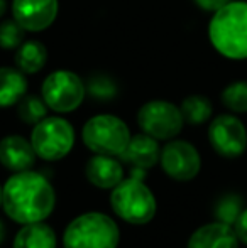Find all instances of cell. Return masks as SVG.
<instances>
[{
  "label": "cell",
  "mask_w": 247,
  "mask_h": 248,
  "mask_svg": "<svg viewBox=\"0 0 247 248\" xmlns=\"http://www.w3.org/2000/svg\"><path fill=\"white\" fill-rule=\"evenodd\" d=\"M14 248H56V233L44 221L27 223L14 238Z\"/></svg>",
  "instance_id": "16"
},
{
  "label": "cell",
  "mask_w": 247,
  "mask_h": 248,
  "mask_svg": "<svg viewBox=\"0 0 247 248\" xmlns=\"http://www.w3.org/2000/svg\"><path fill=\"white\" fill-rule=\"evenodd\" d=\"M146 169L132 167L127 179H122L112 189L110 204L117 216L131 225H146L156 215V198L144 184Z\"/></svg>",
  "instance_id": "3"
},
{
  "label": "cell",
  "mask_w": 247,
  "mask_h": 248,
  "mask_svg": "<svg viewBox=\"0 0 247 248\" xmlns=\"http://www.w3.org/2000/svg\"><path fill=\"white\" fill-rule=\"evenodd\" d=\"M208 140L218 155L235 159L247 149V128L241 118L234 115H218L208 127Z\"/></svg>",
  "instance_id": "9"
},
{
  "label": "cell",
  "mask_w": 247,
  "mask_h": 248,
  "mask_svg": "<svg viewBox=\"0 0 247 248\" xmlns=\"http://www.w3.org/2000/svg\"><path fill=\"white\" fill-rule=\"evenodd\" d=\"M159 164L163 170L175 181H191L198 176L201 167V159L197 147L186 140H169L161 149Z\"/></svg>",
  "instance_id": "10"
},
{
  "label": "cell",
  "mask_w": 247,
  "mask_h": 248,
  "mask_svg": "<svg viewBox=\"0 0 247 248\" xmlns=\"http://www.w3.org/2000/svg\"><path fill=\"white\" fill-rule=\"evenodd\" d=\"M58 12V0H12V16L26 32L46 31L56 20Z\"/></svg>",
  "instance_id": "11"
},
{
  "label": "cell",
  "mask_w": 247,
  "mask_h": 248,
  "mask_svg": "<svg viewBox=\"0 0 247 248\" xmlns=\"http://www.w3.org/2000/svg\"><path fill=\"white\" fill-rule=\"evenodd\" d=\"M5 235H7V230H5V225H3V221H0V243L5 240Z\"/></svg>",
  "instance_id": "28"
},
{
  "label": "cell",
  "mask_w": 247,
  "mask_h": 248,
  "mask_svg": "<svg viewBox=\"0 0 247 248\" xmlns=\"http://www.w3.org/2000/svg\"><path fill=\"white\" fill-rule=\"evenodd\" d=\"M86 93L92 96L93 100L99 101H110L117 96L119 88H117V83L114 81L110 76L107 75H93L92 78L86 81L85 85Z\"/></svg>",
  "instance_id": "22"
},
{
  "label": "cell",
  "mask_w": 247,
  "mask_h": 248,
  "mask_svg": "<svg viewBox=\"0 0 247 248\" xmlns=\"http://www.w3.org/2000/svg\"><path fill=\"white\" fill-rule=\"evenodd\" d=\"M222 103L232 113H247V81H234L222 92Z\"/></svg>",
  "instance_id": "21"
},
{
  "label": "cell",
  "mask_w": 247,
  "mask_h": 248,
  "mask_svg": "<svg viewBox=\"0 0 247 248\" xmlns=\"http://www.w3.org/2000/svg\"><path fill=\"white\" fill-rule=\"evenodd\" d=\"M31 144L36 155L43 160H60L75 145V128L61 117H46L34 125Z\"/></svg>",
  "instance_id": "6"
},
{
  "label": "cell",
  "mask_w": 247,
  "mask_h": 248,
  "mask_svg": "<svg viewBox=\"0 0 247 248\" xmlns=\"http://www.w3.org/2000/svg\"><path fill=\"white\" fill-rule=\"evenodd\" d=\"M208 39L224 58L247 59V2L232 0L214 12L208 24Z\"/></svg>",
  "instance_id": "2"
},
{
  "label": "cell",
  "mask_w": 247,
  "mask_h": 248,
  "mask_svg": "<svg viewBox=\"0 0 247 248\" xmlns=\"http://www.w3.org/2000/svg\"><path fill=\"white\" fill-rule=\"evenodd\" d=\"M186 248H239L234 226L222 221L203 225L190 236Z\"/></svg>",
  "instance_id": "14"
},
{
  "label": "cell",
  "mask_w": 247,
  "mask_h": 248,
  "mask_svg": "<svg viewBox=\"0 0 247 248\" xmlns=\"http://www.w3.org/2000/svg\"><path fill=\"white\" fill-rule=\"evenodd\" d=\"M26 31L16 19H5L0 22V47L14 51L24 43Z\"/></svg>",
  "instance_id": "24"
},
{
  "label": "cell",
  "mask_w": 247,
  "mask_h": 248,
  "mask_svg": "<svg viewBox=\"0 0 247 248\" xmlns=\"http://www.w3.org/2000/svg\"><path fill=\"white\" fill-rule=\"evenodd\" d=\"M7 12V0H0V19L5 16Z\"/></svg>",
  "instance_id": "27"
},
{
  "label": "cell",
  "mask_w": 247,
  "mask_h": 248,
  "mask_svg": "<svg viewBox=\"0 0 247 248\" xmlns=\"http://www.w3.org/2000/svg\"><path fill=\"white\" fill-rule=\"evenodd\" d=\"M48 105L41 96L37 95H24L20 101L17 103V115L19 118L27 125L39 124L43 118L48 117Z\"/></svg>",
  "instance_id": "20"
},
{
  "label": "cell",
  "mask_w": 247,
  "mask_h": 248,
  "mask_svg": "<svg viewBox=\"0 0 247 248\" xmlns=\"http://www.w3.org/2000/svg\"><path fill=\"white\" fill-rule=\"evenodd\" d=\"M14 61L17 69H20L24 75H36L46 66L48 47L37 39L24 41L16 49Z\"/></svg>",
  "instance_id": "18"
},
{
  "label": "cell",
  "mask_w": 247,
  "mask_h": 248,
  "mask_svg": "<svg viewBox=\"0 0 247 248\" xmlns=\"http://www.w3.org/2000/svg\"><path fill=\"white\" fill-rule=\"evenodd\" d=\"M119 242L120 232L117 223L110 216L97 211L76 216L63 235L65 248H117Z\"/></svg>",
  "instance_id": "4"
},
{
  "label": "cell",
  "mask_w": 247,
  "mask_h": 248,
  "mask_svg": "<svg viewBox=\"0 0 247 248\" xmlns=\"http://www.w3.org/2000/svg\"><path fill=\"white\" fill-rule=\"evenodd\" d=\"M181 115L185 124L190 125H201L210 120L214 113V105L203 95H190L181 101Z\"/></svg>",
  "instance_id": "19"
},
{
  "label": "cell",
  "mask_w": 247,
  "mask_h": 248,
  "mask_svg": "<svg viewBox=\"0 0 247 248\" xmlns=\"http://www.w3.org/2000/svg\"><path fill=\"white\" fill-rule=\"evenodd\" d=\"M0 206H2V186H0Z\"/></svg>",
  "instance_id": "29"
},
{
  "label": "cell",
  "mask_w": 247,
  "mask_h": 248,
  "mask_svg": "<svg viewBox=\"0 0 247 248\" xmlns=\"http://www.w3.org/2000/svg\"><path fill=\"white\" fill-rule=\"evenodd\" d=\"M27 93V79L20 69L0 68V108L14 107Z\"/></svg>",
  "instance_id": "17"
},
{
  "label": "cell",
  "mask_w": 247,
  "mask_h": 248,
  "mask_svg": "<svg viewBox=\"0 0 247 248\" xmlns=\"http://www.w3.org/2000/svg\"><path fill=\"white\" fill-rule=\"evenodd\" d=\"M36 157L31 140L22 135H7L0 140V164L12 172L29 170L36 162Z\"/></svg>",
  "instance_id": "12"
},
{
  "label": "cell",
  "mask_w": 247,
  "mask_h": 248,
  "mask_svg": "<svg viewBox=\"0 0 247 248\" xmlns=\"http://www.w3.org/2000/svg\"><path fill=\"white\" fill-rule=\"evenodd\" d=\"M242 198L237 194H225L217 201L214 208V216L217 221L227 223V225L234 226L235 219L239 218L242 211Z\"/></svg>",
  "instance_id": "23"
},
{
  "label": "cell",
  "mask_w": 247,
  "mask_h": 248,
  "mask_svg": "<svg viewBox=\"0 0 247 248\" xmlns=\"http://www.w3.org/2000/svg\"><path fill=\"white\" fill-rule=\"evenodd\" d=\"M137 124L144 134L156 140H171L183 130V115L180 107L166 100H151L137 111Z\"/></svg>",
  "instance_id": "8"
},
{
  "label": "cell",
  "mask_w": 247,
  "mask_h": 248,
  "mask_svg": "<svg viewBox=\"0 0 247 248\" xmlns=\"http://www.w3.org/2000/svg\"><path fill=\"white\" fill-rule=\"evenodd\" d=\"M2 206L7 216L20 225L44 221L56 206V193L44 174L20 170L3 184Z\"/></svg>",
  "instance_id": "1"
},
{
  "label": "cell",
  "mask_w": 247,
  "mask_h": 248,
  "mask_svg": "<svg viewBox=\"0 0 247 248\" xmlns=\"http://www.w3.org/2000/svg\"><path fill=\"white\" fill-rule=\"evenodd\" d=\"M159 155H161V149L154 137L148 134H137L131 137L127 147L120 154V160L132 167H139V169H149V167L156 166L159 162Z\"/></svg>",
  "instance_id": "15"
},
{
  "label": "cell",
  "mask_w": 247,
  "mask_h": 248,
  "mask_svg": "<svg viewBox=\"0 0 247 248\" xmlns=\"http://www.w3.org/2000/svg\"><path fill=\"white\" fill-rule=\"evenodd\" d=\"M229 2H232V0H195V3H197L200 9L207 10V12H217L218 9L225 7Z\"/></svg>",
  "instance_id": "26"
},
{
  "label": "cell",
  "mask_w": 247,
  "mask_h": 248,
  "mask_svg": "<svg viewBox=\"0 0 247 248\" xmlns=\"http://www.w3.org/2000/svg\"><path fill=\"white\" fill-rule=\"evenodd\" d=\"M41 95L49 110L56 113H69L83 103L86 88L76 73L69 69H58L46 76L41 86Z\"/></svg>",
  "instance_id": "7"
},
{
  "label": "cell",
  "mask_w": 247,
  "mask_h": 248,
  "mask_svg": "<svg viewBox=\"0 0 247 248\" xmlns=\"http://www.w3.org/2000/svg\"><path fill=\"white\" fill-rule=\"evenodd\" d=\"M85 176L95 187L114 189L124 179V167L114 155L95 154L85 166Z\"/></svg>",
  "instance_id": "13"
},
{
  "label": "cell",
  "mask_w": 247,
  "mask_h": 248,
  "mask_svg": "<svg viewBox=\"0 0 247 248\" xmlns=\"http://www.w3.org/2000/svg\"><path fill=\"white\" fill-rule=\"evenodd\" d=\"M131 130L122 118L102 113L92 117L82 130L83 144L93 154L119 157L131 140Z\"/></svg>",
  "instance_id": "5"
},
{
  "label": "cell",
  "mask_w": 247,
  "mask_h": 248,
  "mask_svg": "<svg viewBox=\"0 0 247 248\" xmlns=\"http://www.w3.org/2000/svg\"><path fill=\"white\" fill-rule=\"evenodd\" d=\"M234 232H235V235H237L239 242L247 245V208L242 209L241 215H239V218L235 219Z\"/></svg>",
  "instance_id": "25"
}]
</instances>
